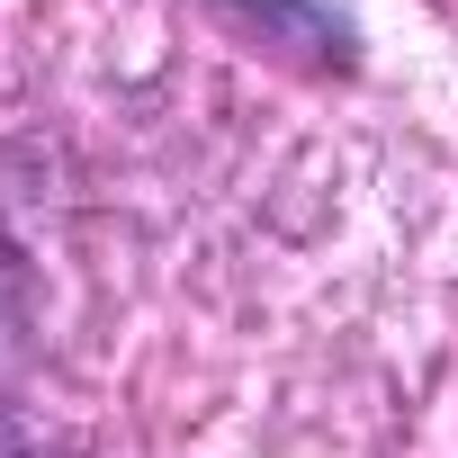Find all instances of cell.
I'll return each mask as SVG.
<instances>
[{
  "mask_svg": "<svg viewBox=\"0 0 458 458\" xmlns=\"http://www.w3.org/2000/svg\"><path fill=\"white\" fill-rule=\"evenodd\" d=\"M234 10H252V19H288V0H234Z\"/></svg>",
  "mask_w": 458,
  "mask_h": 458,
  "instance_id": "cell-1",
  "label": "cell"
}]
</instances>
